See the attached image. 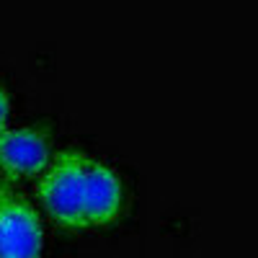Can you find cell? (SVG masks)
Wrapping results in <instances>:
<instances>
[{
	"mask_svg": "<svg viewBox=\"0 0 258 258\" xmlns=\"http://www.w3.org/2000/svg\"><path fill=\"white\" fill-rule=\"evenodd\" d=\"M36 197L49 220L62 230L109 227L126 207L124 183L116 170L73 147L49 158L39 173Z\"/></svg>",
	"mask_w": 258,
	"mask_h": 258,
	"instance_id": "6da1fadb",
	"label": "cell"
},
{
	"mask_svg": "<svg viewBox=\"0 0 258 258\" xmlns=\"http://www.w3.org/2000/svg\"><path fill=\"white\" fill-rule=\"evenodd\" d=\"M8 116H11V98H8L6 88L0 85V126L8 124Z\"/></svg>",
	"mask_w": 258,
	"mask_h": 258,
	"instance_id": "277c9868",
	"label": "cell"
},
{
	"mask_svg": "<svg viewBox=\"0 0 258 258\" xmlns=\"http://www.w3.org/2000/svg\"><path fill=\"white\" fill-rule=\"evenodd\" d=\"M41 220L24 191L0 178V258H41Z\"/></svg>",
	"mask_w": 258,
	"mask_h": 258,
	"instance_id": "7a4b0ae2",
	"label": "cell"
},
{
	"mask_svg": "<svg viewBox=\"0 0 258 258\" xmlns=\"http://www.w3.org/2000/svg\"><path fill=\"white\" fill-rule=\"evenodd\" d=\"M52 158L49 140L34 126H0V173L6 181L39 178Z\"/></svg>",
	"mask_w": 258,
	"mask_h": 258,
	"instance_id": "3957f363",
	"label": "cell"
}]
</instances>
